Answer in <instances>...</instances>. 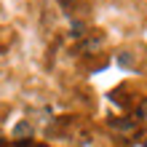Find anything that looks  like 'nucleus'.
Wrapping results in <instances>:
<instances>
[{"instance_id":"5","label":"nucleus","mask_w":147,"mask_h":147,"mask_svg":"<svg viewBox=\"0 0 147 147\" xmlns=\"http://www.w3.org/2000/svg\"><path fill=\"white\" fill-rule=\"evenodd\" d=\"M144 147H147V142H144Z\"/></svg>"},{"instance_id":"3","label":"nucleus","mask_w":147,"mask_h":147,"mask_svg":"<svg viewBox=\"0 0 147 147\" xmlns=\"http://www.w3.org/2000/svg\"><path fill=\"white\" fill-rule=\"evenodd\" d=\"M112 126H115V128H131L134 123H131V120H112Z\"/></svg>"},{"instance_id":"2","label":"nucleus","mask_w":147,"mask_h":147,"mask_svg":"<svg viewBox=\"0 0 147 147\" xmlns=\"http://www.w3.org/2000/svg\"><path fill=\"white\" fill-rule=\"evenodd\" d=\"M13 134L16 136H27V134H32V128H30V123H19V126L13 128Z\"/></svg>"},{"instance_id":"4","label":"nucleus","mask_w":147,"mask_h":147,"mask_svg":"<svg viewBox=\"0 0 147 147\" xmlns=\"http://www.w3.org/2000/svg\"><path fill=\"white\" fill-rule=\"evenodd\" d=\"M72 35H83V24H80V22L72 24Z\"/></svg>"},{"instance_id":"1","label":"nucleus","mask_w":147,"mask_h":147,"mask_svg":"<svg viewBox=\"0 0 147 147\" xmlns=\"http://www.w3.org/2000/svg\"><path fill=\"white\" fill-rule=\"evenodd\" d=\"M118 64H120V67H131V64H134V56H131V54H126V51H123V54L118 56Z\"/></svg>"}]
</instances>
